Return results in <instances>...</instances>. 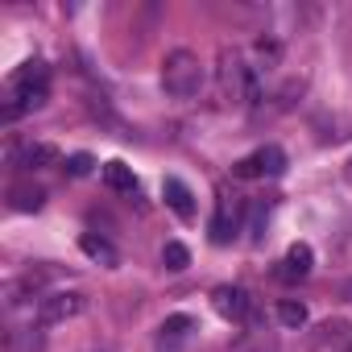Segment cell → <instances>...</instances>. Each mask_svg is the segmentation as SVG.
<instances>
[{
    "label": "cell",
    "instance_id": "1",
    "mask_svg": "<svg viewBox=\"0 0 352 352\" xmlns=\"http://www.w3.org/2000/svg\"><path fill=\"white\" fill-rule=\"evenodd\" d=\"M216 75H220V91H224V100H232V104H249V108H257L261 104V96H265V87H261V71L249 63V50H220V67H216Z\"/></svg>",
    "mask_w": 352,
    "mask_h": 352
},
{
    "label": "cell",
    "instance_id": "2",
    "mask_svg": "<svg viewBox=\"0 0 352 352\" xmlns=\"http://www.w3.org/2000/svg\"><path fill=\"white\" fill-rule=\"evenodd\" d=\"M46 96H50V67L30 58V63H21L9 75V96H5V108H0V112H5V120H17V116L42 108Z\"/></svg>",
    "mask_w": 352,
    "mask_h": 352
},
{
    "label": "cell",
    "instance_id": "3",
    "mask_svg": "<svg viewBox=\"0 0 352 352\" xmlns=\"http://www.w3.org/2000/svg\"><path fill=\"white\" fill-rule=\"evenodd\" d=\"M162 87L174 100H195L204 87V63L191 50H170L162 63Z\"/></svg>",
    "mask_w": 352,
    "mask_h": 352
},
{
    "label": "cell",
    "instance_id": "4",
    "mask_svg": "<svg viewBox=\"0 0 352 352\" xmlns=\"http://www.w3.org/2000/svg\"><path fill=\"white\" fill-rule=\"evenodd\" d=\"M83 307H87V294H79V290H54V294H42V298H38V323H42V327L67 323V319H75Z\"/></svg>",
    "mask_w": 352,
    "mask_h": 352
},
{
    "label": "cell",
    "instance_id": "5",
    "mask_svg": "<svg viewBox=\"0 0 352 352\" xmlns=\"http://www.w3.org/2000/svg\"><path fill=\"white\" fill-rule=\"evenodd\" d=\"M282 170H286V153L278 145H261L257 153H249L232 166L236 179H261V174H282Z\"/></svg>",
    "mask_w": 352,
    "mask_h": 352
},
{
    "label": "cell",
    "instance_id": "6",
    "mask_svg": "<svg viewBox=\"0 0 352 352\" xmlns=\"http://www.w3.org/2000/svg\"><path fill=\"white\" fill-rule=\"evenodd\" d=\"M212 302H216V311H220L224 319H236V323L253 315V298H249L245 286H216V290H212Z\"/></svg>",
    "mask_w": 352,
    "mask_h": 352
},
{
    "label": "cell",
    "instance_id": "7",
    "mask_svg": "<svg viewBox=\"0 0 352 352\" xmlns=\"http://www.w3.org/2000/svg\"><path fill=\"white\" fill-rule=\"evenodd\" d=\"M236 224H241V204H228V195H220L212 216V245H228L236 236Z\"/></svg>",
    "mask_w": 352,
    "mask_h": 352
},
{
    "label": "cell",
    "instance_id": "8",
    "mask_svg": "<svg viewBox=\"0 0 352 352\" xmlns=\"http://www.w3.org/2000/svg\"><path fill=\"white\" fill-rule=\"evenodd\" d=\"M162 195H166L170 212L179 216V220H195V195H191V187L183 179H166L162 183Z\"/></svg>",
    "mask_w": 352,
    "mask_h": 352
},
{
    "label": "cell",
    "instance_id": "9",
    "mask_svg": "<svg viewBox=\"0 0 352 352\" xmlns=\"http://www.w3.org/2000/svg\"><path fill=\"white\" fill-rule=\"evenodd\" d=\"M311 261H315V257H311V245H302V241H298V245H290V249H286L278 278H282V282H302V278L311 274Z\"/></svg>",
    "mask_w": 352,
    "mask_h": 352
},
{
    "label": "cell",
    "instance_id": "10",
    "mask_svg": "<svg viewBox=\"0 0 352 352\" xmlns=\"http://www.w3.org/2000/svg\"><path fill=\"white\" fill-rule=\"evenodd\" d=\"M58 162V149L50 145V141H34V145H25L21 153H13V166H21V170H46V166H54Z\"/></svg>",
    "mask_w": 352,
    "mask_h": 352
},
{
    "label": "cell",
    "instance_id": "11",
    "mask_svg": "<svg viewBox=\"0 0 352 352\" xmlns=\"http://www.w3.org/2000/svg\"><path fill=\"white\" fill-rule=\"evenodd\" d=\"M42 204H46L42 187H34V183H13L9 187V208L13 212H42Z\"/></svg>",
    "mask_w": 352,
    "mask_h": 352
},
{
    "label": "cell",
    "instance_id": "12",
    "mask_svg": "<svg viewBox=\"0 0 352 352\" xmlns=\"http://www.w3.org/2000/svg\"><path fill=\"white\" fill-rule=\"evenodd\" d=\"M104 183H108V191H116V195H133V191H137V174H133V166H124V162H104Z\"/></svg>",
    "mask_w": 352,
    "mask_h": 352
},
{
    "label": "cell",
    "instance_id": "13",
    "mask_svg": "<svg viewBox=\"0 0 352 352\" xmlns=\"http://www.w3.org/2000/svg\"><path fill=\"white\" fill-rule=\"evenodd\" d=\"M79 249H83L91 261L108 265V270H112V265H120V253L112 249V241H104V236H96V232H83V236H79Z\"/></svg>",
    "mask_w": 352,
    "mask_h": 352
},
{
    "label": "cell",
    "instance_id": "14",
    "mask_svg": "<svg viewBox=\"0 0 352 352\" xmlns=\"http://www.w3.org/2000/svg\"><path fill=\"white\" fill-rule=\"evenodd\" d=\"M195 323H191V315H170L166 323H162V336H157V348L166 352V344H170V352L179 348L183 340H187V331H191Z\"/></svg>",
    "mask_w": 352,
    "mask_h": 352
},
{
    "label": "cell",
    "instance_id": "15",
    "mask_svg": "<svg viewBox=\"0 0 352 352\" xmlns=\"http://www.w3.org/2000/svg\"><path fill=\"white\" fill-rule=\"evenodd\" d=\"M162 261H166V270H187L191 265V253H187V245H179V241H166V249H162Z\"/></svg>",
    "mask_w": 352,
    "mask_h": 352
},
{
    "label": "cell",
    "instance_id": "16",
    "mask_svg": "<svg viewBox=\"0 0 352 352\" xmlns=\"http://www.w3.org/2000/svg\"><path fill=\"white\" fill-rule=\"evenodd\" d=\"M278 319H282V327H302L307 323V307L286 298V302H278Z\"/></svg>",
    "mask_w": 352,
    "mask_h": 352
},
{
    "label": "cell",
    "instance_id": "17",
    "mask_svg": "<svg viewBox=\"0 0 352 352\" xmlns=\"http://www.w3.org/2000/svg\"><path fill=\"white\" fill-rule=\"evenodd\" d=\"M91 166H96V157H91V153H71L63 170L71 174V179H83V174H91Z\"/></svg>",
    "mask_w": 352,
    "mask_h": 352
},
{
    "label": "cell",
    "instance_id": "18",
    "mask_svg": "<svg viewBox=\"0 0 352 352\" xmlns=\"http://www.w3.org/2000/svg\"><path fill=\"white\" fill-rule=\"evenodd\" d=\"M348 179H352V162H348Z\"/></svg>",
    "mask_w": 352,
    "mask_h": 352
},
{
    "label": "cell",
    "instance_id": "19",
    "mask_svg": "<svg viewBox=\"0 0 352 352\" xmlns=\"http://www.w3.org/2000/svg\"><path fill=\"white\" fill-rule=\"evenodd\" d=\"M348 294H352V282H348Z\"/></svg>",
    "mask_w": 352,
    "mask_h": 352
}]
</instances>
